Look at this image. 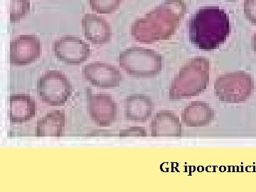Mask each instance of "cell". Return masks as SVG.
<instances>
[{"label": "cell", "mask_w": 256, "mask_h": 192, "mask_svg": "<svg viewBox=\"0 0 256 192\" xmlns=\"http://www.w3.org/2000/svg\"><path fill=\"white\" fill-rule=\"evenodd\" d=\"M152 138H180L182 134V126L178 116L170 110L156 112L151 122Z\"/></svg>", "instance_id": "12"}, {"label": "cell", "mask_w": 256, "mask_h": 192, "mask_svg": "<svg viewBox=\"0 0 256 192\" xmlns=\"http://www.w3.org/2000/svg\"><path fill=\"white\" fill-rule=\"evenodd\" d=\"M227 1L234 2V1H236V0H227Z\"/></svg>", "instance_id": "22"}, {"label": "cell", "mask_w": 256, "mask_h": 192, "mask_svg": "<svg viewBox=\"0 0 256 192\" xmlns=\"http://www.w3.org/2000/svg\"><path fill=\"white\" fill-rule=\"evenodd\" d=\"M82 76L92 86L104 89L119 87L122 80V73L117 67L102 62H94L84 66Z\"/></svg>", "instance_id": "9"}, {"label": "cell", "mask_w": 256, "mask_h": 192, "mask_svg": "<svg viewBox=\"0 0 256 192\" xmlns=\"http://www.w3.org/2000/svg\"><path fill=\"white\" fill-rule=\"evenodd\" d=\"M244 14L248 21L256 26V0L244 1Z\"/></svg>", "instance_id": "19"}, {"label": "cell", "mask_w": 256, "mask_h": 192, "mask_svg": "<svg viewBox=\"0 0 256 192\" xmlns=\"http://www.w3.org/2000/svg\"><path fill=\"white\" fill-rule=\"evenodd\" d=\"M230 23L225 10L206 6L192 15L188 22V36L192 45L200 50H215L226 41Z\"/></svg>", "instance_id": "2"}, {"label": "cell", "mask_w": 256, "mask_h": 192, "mask_svg": "<svg viewBox=\"0 0 256 192\" xmlns=\"http://www.w3.org/2000/svg\"><path fill=\"white\" fill-rule=\"evenodd\" d=\"M56 58L67 65L78 66L90 56V47L80 37L65 35L54 42L52 46Z\"/></svg>", "instance_id": "7"}, {"label": "cell", "mask_w": 256, "mask_h": 192, "mask_svg": "<svg viewBox=\"0 0 256 192\" xmlns=\"http://www.w3.org/2000/svg\"><path fill=\"white\" fill-rule=\"evenodd\" d=\"M30 12V0H10V20L11 22H18L26 18Z\"/></svg>", "instance_id": "17"}, {"label": "cell", "mask_w": 256, "mask_h": 192, "mask_svg": "<svg viewBox=\"0 0 256 192\" xmlns=\"http://www.w3.org/2000/svg\"><path fill=\"white\" fill-rule=\"evenodd\" d=\"M154 105L150 98L142 94H132L126 100V119L134 122H144L150 118Z\"/></svg>", "instance_id": "15"}, {"label": "cell", "mask_w": 256, "mask_h": 192, "mask_svg": "<svg viewBox=\"0 0 256 192\" xmlns=\"http://www.w3.org/2000/svg\"><path fill=\"white\" fill-rule=\"evenodd\" d=\"M214 118L212 107L204 101H194L186 106L182 112V120L188 127L208 126Z\"/></svg>", "instance_id": "16"}, {"label": "cell", "mask_w": 256, "mask_h": 192, "mask_svg": "<svg viewBox=\"0 0 256 192\" xmlns=\"http://www.w3.org/2000/svg\"><path fill=\"white\" fill-rule=\"evenodd\" d=\"M122 0H89L90 9L98 14H110L116 12Z\"/></svg>", "instance_id": "18"}, {"label": "cell", "mask_w": 256, "mask_h": 192, "mask_svg": "<svg viewBox=\"0 0 256 192\" xmlns=\"http://www.w3.org/2000/svg\"><path fill=\"white\" fill-rule=\"evenodd\" d=\"M210 74V60L204 57L192 58L182 67L170 84V100H180L200 95L208 86Z\"/></svg>", "instance_id": "3"}, {"label": "cell", "mask_w": 256, "mask_h": 192, "mask_svg": "<svg viewBox=\"0 0 256 192\" xmlns=\"http://www.w3.org/2000/svg\"><path fill=\"white\" fill-rule=\"evenodd\" d=\"M254 90V80L246 72H230L217 78L214 82L215 95L227 104H240L248 100Z\"/></svg>", "instance_id": "5"}, {"label": "cell", "mask_w": 256, "mask_h": 192, "mask_svg": "<svg viewBox=\"0 0 256 192\" xmlns=\"http://www.w3.org/2000/svg\"><path fill=\"white\" fill-rule=\"evenodd\" d=\"M87 109L90 119L99 127H109L117 118V104L109 94H88Z\"/></svg>", "instance_id": "10"}, {"label": "cell", "mask_w": 256, "mask_h": 192, "mask_svg": "<svg viewBox=\"0 0 256 192\" xmlns=\"http://www.w3.org/2000/svg\"><path fill=\"white\" fill-rule=\"evenodd\" d=\"M120 67L134 78H154L162 70V56L156 50L132 46L121 52Z\"/></svg>", "instance_id": "4"}, {"label": "cell", "mask_w": 256, "mask_h": 192, "mask_svg": "<svg viewBox=\"0 0 256 192\" xmlns=\"http://www.w3.org/2000/svg\"><path fill=\"white\" fill-rule=\"evenodd\" d=\"M10 62L14 66L34 63L42 55L41 40L35 34L20 35L10 42Z\"/></svg>", "instance_id": "8"}, {"label": "cell", "mask_w": 256, "mask_h": 192, "mask_svg": "<svg viewBox=\"0 0 256 192\" xmlns=\"http://www.w3.org/2000/svg\"><path fill=\"white\" fill-rule=\"evenodd\" d=\"M252 50H254V53L256 55V32L252 35Z\"/></svg>", "instance_id": "21"}, {"label": "cell", "mask_w": 256, "mask_h": 192, "mask_svg": "<svg viewBox=\"0 0 256 192\" xmlns=\"http://www.w3.org/2000/svg\"><path fill=\"white\" fill-rule=\"evenodd\" d=\"M36 104L28 94H12L10 97L9 116L12 124H24L35 117Z\"/></svg>", "instance_id": "13"}, {"label": "cell", "mask_w": 256, "mask_h": 192, "mask_svg": "<svg viewBox=\"0 0 256 192\" xmlns=\"http://www.w3.org/2000/svg\"><path fill=\"white\" fill-rule=\"evenodd\" d=\"M65 127V112L63 110L50 111L37 120L35 137H64Z\"/></svg>", "instance_id": "14"}, {"label": "cell", "mask_w": 256, "mask_h": 192, "mask_svg": "<svg viewBox=\"0 0 256 192\" xmlns=\"http://www.w3.org/2000/svg\"><path fill=\"white\" fill-rule=\"evenodd\" d=\"M82 23L84 36L92 44L105 45L110 43L112 28L106 18L95 14H85Z\"/></svg>", "instance_id": "11"}, {"label": "cell", "mask_w": 256, "mask_h": 192, "mask_svg": "<svg viewBox=\"0 0 256 192\" xmlns=\"http://www.w3.org/2000/svg\"><path fill=\"white\" fill-rule=\"evenodd\" d=\"M37 95L44 104L53 107L64 106L72 97L74 88L63 72L47 70L37 80Z\"/></svg>", "instance_id": "6"}, {"label": "cell", "mask_w": 256, "mask_h": 192, "mask_svg": "<svg viewBox=\"0 0 256 192\" xmlns=\"http://www.w3.org/2000/svg\"><path fill=\"white\" fill-rule=\"evenodd\" d=\"M186 12V4L184 0H164L132 24L131 36L142 44L169 40L178 30Z\"/></svg>", "instance_id": "1"}, {"label": "cell", "mask_w": 256, "mask_h": 192, "mask_svg": "<svg viewBox=\"0 0 256 192\" xmlns=\"http://www.w3.org/2000/svg\"><path fill=\"white\" fill-rule=\"evenodd\" d=\"M118 136L124 137H144L148 136L146 128L143 127H130L120 132Z\"/></svg>", "instance_id": "20"}]
</instances>
